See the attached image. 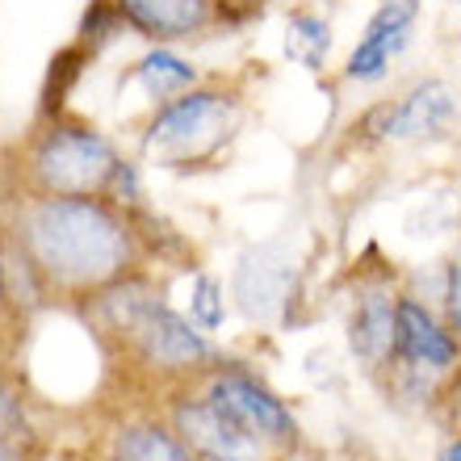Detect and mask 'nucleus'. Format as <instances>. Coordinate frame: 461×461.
<instances>
[{"label":"nucleus","instance_id":"nucleus-4","mask_svg":"<svg viewBox=\"0 0 461 461\" xmlns=\"http://www.w3.org/2000/svg\"><path fill=\"white\" fill-rule=\"evenodd\" d=\"M235 113H240V93L230 88H185L181 97H168L147 122L143 156L185 168V164H202L219 151L235 131Z\"/></svg>","mask_w":461,"mask_h":461},{"label":"nucleus","instance_id":"nucleus-23","mask_svg":"<svg viewBox=\"0 0 461 461\" xmlns=\"http://www.w3.org/2000/svg\"><path fill=\"white\" fill-rule=\"evenodd\" d=\"M9 303V265H5V243H0V311Z\"/></svg>","mask_w":461,"mask_h":461},{"label":"nucleus","instance_id":"nucleus-5","mask_svg":"<svg viewBox=\"0 0 461 461\" xmlns=\"http://www.w3.org/2000/svg\"><path fill=\"white\" fill-rule=\"evenodd\" d=\"M365 143H440L461 131V105L440 76L415 80L402 97L377 101L357 122Z\"/></svg>","mask_w":461,"mask_h":461},{"label":"nucleus","instance_id":"nucleus-12","mask_svg":"<svg viewBox=\"0 0 461 461\" xmlns=\"http://www.w3.org/2000/svg\"><path fill=\"white\" fill-rule=\"evenodd\" d=\"M113 461H197V453L168 424H126L113 437Z\"/></svg>","mask_w":461,"mask_h":461},{"label":"nucleus","instance_id":"nucleus-22","mask_svg":"<svg viewBox=\"0 0 461 461\" xmlns=\"http://www.w3.org/2000/svg\"><path fill=\"white\" fill-rule=\"evenodd\" d=\"M437 461H461V432H449V437L440 440Z\"/></svg>","mask_w":461,"mask_h":461},{"label":"nucleus","instance_id":"nucleus-19","mask_svg":"<svg viewBox=\"0 0 461 461\" xmlns=\"http://www.w3.org/2000/svg\"><path fill=\"white\" fill-rule=\"evenodd\" d=\"M437 415L445 420V428H449V432H461V365H457V374H449L445 390H440Z\"/></svg>","mask_w":461,"mask_h":461},{"label":"nucleus","instance_id":"nucleus-21","mask_svg":"<svg viewBox=\"0 0 461 461\" xmlns=\"http://www.w3.org/2000/svg\"><path fill=\"white\" fill-rule=\"evenodd\" d=\"M0 461H25L22 437H9V432H0Z\"/></svg>","mask_w":461,"mask_h":461},{"label":"nucleus","instance_id":"nucleus-17","mask_svg":"<svg viewBox=\"0 0 461 461\" xmlns=\"http://www.w3.org/2000/svg\"><path fill=\"white\" fill-rule=\"evenodd\" d=\"M105 197H110L113 206H122V210L139 206L143 185H139V164H134V159H118V168H113V176H110V189H105Z\"/></svg>","mask_w":461,"mask_h":461},{"label":"nucleus","instance_id":"nucleus-7","mask_svg":"<svg viewBox=\"0 0 461 461\" xmlns=\"http://www.w3.org/2000/svg\"><path fill=\"white\" fill-rule=\"evenodd\" d=\"M399 298L402 281L394 273H361L348 294V352L369 377L394 369V336H399Z\"/></svg>","mask_w":461,"mask_h":461},{"label":"nucleus","instance_id":"nucleus-1","mask_svg":"<svg viewBox=\"0 0 461 461\" xmlns=\"http://www.w3.org/2000/svg\"><path fill=\"white\" fill-rule=\"evenodd\" d=\"M9 230L42 298H97L139 265L134 227L110 197L30 194Z\"/></svg>","mask_w":461,"mask_h":461},{"label":"nucleus","instance_id":"nucleus-14","mask_svg":"<svg viewBox=\"0 0 461 461\" xmlns=\"http://www.w3.org/2000/svg\"><path fill=\"white\" fill-rule=\"evenodd\" d=\"M134 80H143L151 97H168V93H185V88L197 85V68L189 59H181L176 50L156 47L134 63Z\"/></svg>","mask_w":461,"mask_h":461},{"label":"nucleus","instance_id":"nucleus-9","mask_svg":"<svg viewBox=\"0 0 461 461\" xmlns=\"http://www.w3.org/2000/svg\"><path fill=\"white\" fill-rule=\"evenodd\" d=\"M294 294H298V265H294V252L285 240L256 243L240 256L235 277H230V298H235L243 319L273 323L290 311Z\"/></svg>","mask_w":461,"mask_h":461},{"label":"nucleus","instance_id":"nucleus-2","mask_svg":"<svg viewBox=\"0 0 461 461\" xmlns=\"http://www.w3.org/2000/svg\"><path fill=\"white\" fill-rule=\"evenodd\" d=\"M97 303L110 315V331H118L122 340L134 348L139 365L156 369V374L189 377L219 361V352H214L206 331L197 328L189 315L172 311L164 298H156L134 273L126 281H118V285H110V290H101Z\"/></svg>","mask_w":461,"mask_h":461},{"label":"nucleus","instance_id":"nucleus-13","mask_svg":"<svg viewBox=\"0 0 461 461\" xmlns=\"http://www.w3.org/2000/svg\"><path fill=\"white\" fill-rule=\"evenodd\" d=\"M285 55L303 63L306 72H323L331 55V25L315 9H290L285 17Z\"/></svg>","mask_w":461,"mask_h":461},{"label":"nucleus","instance_id":"nucleus-8","mask_svg":"<svg viewBox=\"0 0 461 461\" xmlns=\"http://www.w3.org/2000/svg\"><path fill=\"white\" fill-rule=\"evenodd\" d=\"M461 365V336L449 328L445 311L424 298H415L402 285L399 298V336H394V369L402 374H424L437 382H449ZM390 369V374H394Z\"/></svg>","mask_w":461,"mask_h":461},{"label":"nucleus","instance_id":"nucleus-16","mask_svg":"<svg viewBox=\"0 0 461 461\" xmlns=\"http://www.w3.org/2000/svg\"><path fill=\"white\" fill-rule=\"evenodd\" d=\"M189 319H194L206 336L227 323V298H222L219 277H210V273H197L194 277V285H189Z\"/></svg>","mask_w":461,"mask_h":461},{"label":"nucleus","instance_id":"nucleus-15","mask_svg":"<svg viewBox=\"0 0 461 461\" xmlns=\"http://www.w3.org/2000/svg\"><path fill=\"white\" fill-rule=\"evenodd\" d=\"M420 9H424V0H382V5L374 9V17L365 22V34L361 38L382 42V47H390L394 55H402V50L411 47Z\"/></svg>","mask_w":461,"mask_h":461},{"label":"nucleus","instance_id":"nucleus-11","mask_svg":"<svg viewBox=\"0 0 461 461\" xmlns=\"http://www.w3.org/2000/svg\"><path fill=\"white\" fill-rule=\"evenodd\" d=\"M118 22L156 42H181L222 22L219 0H110Z\"/></svg>","mask_w":461,"mask_h":461},{"label":"nucleus","instance_id":"nucleus-3","mask_svg":"<svg viewBox=\"0 0 461 461\" xmlns=\"http://www.w3.org/2000/svg\"><path fill=\"white\" fill-rule=\"evenodd\" d=\"M118 159V147L93 122L50 118L25 151V185L30 194L105 197Z\"/></svg>","mask_w":461,"mask_h":461},{"label":"nucleus","instance_id":"nucleus-6","mask_svg":"<svg viewBox=\"0 0 461 461\" xmlns=\"http://www.w3.org/2000/svg\"><path fill=\"white\" fill-rule=\"evenodd\" d=\"M202 394L219 411H227L235 424H243L265 445H273L277 453L298 445V420H294L290 402L281 399L265 377H256L252 369H243V365H214L206 374Z\"/></svg>","mask_w":461,"mask_h":461},{"label":"nucleus","instance_id":"nucleus-24","mask_svg":"<svg viewBox=\"0 0 461 461\" xmlns=\"http://www.w3.org/2000/svg\"><path fill=\"white\" fill-rule=\"evenodd\" d=\"M453 147H457V156H461V131H457V134H453Z\"/></svg>","mask_w":461,"mask_h":461},{"label":"nucleus","instance_id":"nucleus-20","mask_svg":"<svg viewBox=\"0 0 461 461\" xmlns=\"http://www.w3.org/2000/svg\"><path fill=\"white\" fill-rule=\"evenodd\" d=\"M222 17H230V13H240V17H252V13L265 9V0H219Z\"/></svg>","mask_w":461,"mask_h":461},{"label":"nucleus","instance_id":"nucleus-10","mask_svg":"<svg viewBox=\"0 0 461 461\" xmlns=\"http://www.w3.org/2000/svg\"><path fill=\"white\" fill-rule=\"evenodd\" d=\"M172 428H176V437H181L197 457H210V461H273L277 457L273 445H265L256 432L235 424L206 394H185V399H176V407H172Z\"/></svg>","mask_w":461,"mask_h":461},{"label":"nucleus","instance_id":"nucleus-18","mask_svg":"<svg viewBox=\"0 0 461 461\" xmlns=\"http://www.w3.org/2000/svg\"><path fill=\"white\" fill-rule=\"evenodd\" d=\"M445 319H449V328L461 336V248L445 260Z\"/></svg>","mask_w":461,"mask_h":461}]
</instances>
